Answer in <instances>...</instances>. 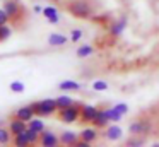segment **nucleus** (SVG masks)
Segmentation results:
<instances>
[{"mask_svg": "<svg viewBox=\"0 0 159 147\" xmlns=\"http://www.w3.org/2000/svg\"><path fill=\"white\" fill-rule=\"evenodd\" d=\"M94 53V48L91 44H82V46L77 48V57L79 58H87Z\"/></svg>", "mask_w": 159, "mask_h": 147, "instance_id": "6ab92c4d", "label": "nucleus"}, {"mask_svg": "<svg viewBox=\"0 0 159 147\" xmlns=\"http://www.w3.org/2000/svg\"><path fill=\"white\" fill-rule=\"evenodd\" d=\"M77 140H79V135H77L74 130H65V132H62V135H60V142H62L63 145H75Z\"/></svg>", "mask_w": 159, "mask_h": 147, "instance_id": "1a4fd4ad", "label": "nucleus"}, {"mask_svg": "<svg viewBox=\"0 0 159 147\" xmlns=\"http://www.w3.org/2000/svg\"><path fill=\"white\" fill-rule=\"evenodd\" d=\"M80 38H82V31L80 29H74L72 33H70V41H74V43H77Z\"/></svg>", "mask_w": 159, "mask_h": 147, "instance_id": "cd10ccee", "label": "nucleus"}, {"mask_svg": "<svg viewBox=\"0 0 159 147\" xmlns=\"http://www.w3.org/2000/svg\"><path fill=\"white\" fill-rule=\"evenodd\" d=\"M11 130L9 128H2L0 126V144H9L11 142Z\"/></svg>", "mask_w": 159, "mask_h": 147, "instance_id": "b1692460", "label": "nucleus"}, {"mask_svg": "<svg viewBox=\"0 0 159 147\" xmlns=\"http://www.w3.org/2000/svg\"><path fill=\"white\" fill-rule=\"evenodd\" d=\"M98 111H99V109H98L96 106H93V104H84L82 109H80V120H82V122H93V120L96 118Z\"/></svg>", "mask_w": 159, "mask_h": 147, "instance_id": "423d86ee", "label": "nucleus"}, {"mask_svg": "<svg viewBox=\"0 0 159 147\" xmlns=\"http://www.w3.org/2000/svg\"><path fill=\"white\" fill-rule=\"evenodd\" d=\"M149 130H151V123L145 122V120H137V122L130 123L132 135H142V133L149 132Z\"/></svg>", "mask_w": 159, "mask_h": 147, "instance_id": "39448f33", "label": "nucleus"}, {"mask_svg": "<svg viewBox=\"0 0 159 147\" xmlns=\"http://www.w3.org/2000/svg\"><path fill=\"white\" fill-rule=\"evenodd\" d=\"M34 108H33L31 104L29 106H22V108H19L17 111H16V118H19V120H22V122H26L28 123L29 120H33L34 118Z\"/></svg>", "mask_w": 159, "mask_h": 147, "instance_id": "0eeeda50", "label": "nucleus"}, {"mask_svg": "<svg viewBox=\"0 0 159 147\" xmlns=\"http://www.w3.org/2000/svg\"><path fill=\"white\" fill-rule=\"evenodd\" d=\"M98 126H89V128H84L82 132H80V139L82 140H87V142L93 144L94 140L98 139Z\"/></svg>", "mask_w": 159, "mask_h": 147, "instance_id": "2eb2a0df", "label": "nucleus"}, {"mask_svg": "<svg viewBox=\"0 0 159 147\" xmlns=\"http://www.w3.org/2000/svg\"><path fill=\"white\" fill-rule=\"evenodd\" d=\"M34 12L36 14H43V7L41 5H34Z\"/></svg>", "mask_w": 159, "mask_h": 147, "instance_id": "7c9ffc66", "label": "nucleus"}, {"mask_svg": "<svg viewBox=\"0 0 159 147\" xmlns=\"http://www.w3.org/2000/svg\"><path fill=\"white\" fill-rule=\"evenodd\" d=\"M125 27H127V19H125V17H121V19L115 21V22L111 24L110 34H111V36H120V34L125 31Z\"/></svg>", "mask_w": 159, "mask_h": 147, "instance_id": "f8f14e48", "label": "nucleus"}, {"mask_svg": "<svg viewBox=\"0 0 159 147\" xmlns=\"http://www.w3.org/2000/svg\"><path fill=\"white\" fill-rule=\"evenodd\" d=\"M9 19H11V17H9V14L5 12L4 9H0V26H2V24H7Z\"/></svg>", "mask_w": 159, "mask_h": 147, "instance_id": "c85d7f7f", "label": "nucleus"}, {"mask_svg": "<svg viewBox=\"0 0 159 147\" xmlns=\"http://www.w3.org/2000/svg\"><path fill=\"white\" fill-rule=\"evenodd\" d=\"M104 135H106L108 140H111V142H116V140L121 139V135H123V130H121L118 125H111V126H108V128H106Z\"/></svg>", "mask_w": 159, "mask_h": 147, "instance_id": "9b49d317", "label": "nucleus"}, {"mask_svg": "<svg viewBox=\"0 0 159 147\" xmlns=\"http://www.w3.org/2000/svg\"><path fill=\"white\" fill-rule=\"evenodd\" d=\"M11 91L12 92H24V89H26V85H24V82H21V80H14V82H11Z\"/></svg>", "mask_w": 159, "mask_h": 147, "instance_id": "a878e982", "label": "nucleus"}, {"mask_svg": "<svg viewBox=\"0 0 159 147\" xmlns=\"http://www.w3.org/2000/svg\"><path fill=\"white\" fill-rule=\"evenodd\" d=\"M58 142H60V139L53 132H45V130H43V132L39 133V144H41V145L55 147V145H58Z\"/></svg>", "mask_w": 159, "mask_h": 147, "instance_id": "20e7f679", "label": "nucleus"}, {"mask_svg": "<svg viewBox=\"0 0 159 147\" xmlns=\"http://www.w3.org/2000/svg\"><path fill=\"white\" fill-rule=\"evenodd\" d=\"M142 142H144L142 139H139V140H130V145H135V147H139V145H142Z\"/></svg>", "mask_w": 159, "mask_h": 147, "instance_id": "c756f323", "label": "nucleus"}, {"mask_svg": "<svg viewBox=\"0 0 159 147\" xmlns=\"http://www.w3.org/2000/svg\"><path fill=\"white\" fill-rule=\"evenodd\" d=\"M14 144H16V145H19V147L29 145V139H28L26 130H24V132H21V133H16V135H14Z\"/></svg>", "mask_w": 159, "mask_h": 147, "instance_id": "a211bd4d", "label": "nucleus"}, {"mask_svg": "<svg viewBox=\"0 0 159 147\" xmlns=\"http://www.w3.org/2000/svg\"><path fill=\"white\" fill-rule=\"evenodd\" d=\"M69 10L74 17L77 19H87L93 16V7L86 2V0H74L69 5Z\"/></svg>", "mask_w": 159, "mask_h": 147, "instance_id": "f257e3e1", "label": "nucleus"}, {"mask_svg": "<svg viewBox=\"0 0 159 147\" xmlns=\"http://www.w3.org/2000/svg\"><path fill=\"white\" fill-rule=\"evenodd\" d=\"M4 10L9 14L11 19H14V17H17L19 14H21V5H19L16 0H7V2L4 3Z\"/></svg>", "mask_w": 159, "mask_h": 147, "instance_id": "9d476101", "label": "nucleus"}, {"mask_svg": "<svg viewBox=\"0 0 159 147\" xmlns=\"http://www.w3.org/2000/svg\"><path fill=\"white\" fill-rule=\"evenodd\" d=\"M108 122H110V116H108V111H106V109H101V111H98L96 118L93 120L94 126H98V128H99V126H106Z\"/></svg>", "mask_w": 159, "mask_h": 147, "instance_id": "dca6fc26", "label": "nucleus"}, {"mask_svg": "<svg viewBox=\"0 0 159 147\" xmlns=\"http://www.w3.org/2000/svg\"><path fill=\"white\" fill-rule=\"evenodd\" d=\"M26 133H28L29 144H36V142H39V132H36L34 128L28 126V128H26Z\"/></svg>", "mask_w": 159, "mask_h": 147, "instance_id": "5701e85b", "label": "nucleus"}, {"mask_svg": "<svg viewBox=\"0 0 159 147\" xmlns=\"http://www.w3.org/2000/svg\"><path fill=\"white\" fill-rule=\"evenodd\" d=\"M26 128H28V123H26V122H22V120H19V118H14L11 123H9V130H11V133H12V135L24 132Z\"/></svg>", "mask_w": 159, "mask_h": 147, "instance_id": "ddd939ff", "label": "nucleus"}, {"mask_svg": "<svg viewBox=\"0 0 159 147\" xmlns=\"http://www.w3.org/2000/svg\"><path fill=\"white\" fill-rule=\"evenodd\" d=\"M67 41H69V38L63 36V34H60V33H52L48 36V44L50 46H63Z\"/></svg>", "mask_w": 159, "mask_h": 147, "instance_id": "4468645a", "label": "nucleus"}, {"mask_svg": "<svg viewBox=\"0 0 159 147\" xmlns=\"http://www.w3.org/2000/svg\"><path fill=\"white\" fill-rule=\"evenodd\" d=\"M93 89H94V91H106V89H108V82H104V80H94L93 82Z\"/></svg>", "mask_w": 159, "mask_h": 147, "instance_id": "bb28decb", "label": "nucleus"}, {"mask_svg": "<svg viewBox=\"0 0 159 147\" xmlns=\"http://www.w3.org/2000/svg\"><path fill=\"white\" fill-rule=\"evenodd\" d=\"M11 36H12V29L7 24H2V26H0V41L7 39V38H11Z\"/></svg>", "mask_w": 159, "mask_h": 147, "instance_id": "393cba45", "label": "nucleus"}, {"mask_svg": "<svg viewBox=\"0 0 159 147\" xmlns=\"http://www.w3.org/2000/svg\"><path fill=\"white\" fill-rule=\"evenodd\" d=\"M106 111H108V116H110V122H120V120L125 116L123 113H120L115 106H113V108H110V109H106Z\"/></svg>", "mask_w": 159, "mask_h": 147, "instance_id": "4be33fe9", "label": "nucleus"}, {"mask_svg": "<svg viewBox=\"0 0 159 147\" xmlns=\"http://www.w3.org/2000/svg\"><path fill=\"white\" fill-rule=\"evenodd\" d=\"M43 16L48 19L50 24H58V21H60L58 9H57L55 5H46V7H43Z\"/></svg>", "mask_w": 159, "mask_h": 147, "instance_id": "6e6552de", "label": "nucleus"}, {"mask_svg": "<svg viewBox=\"0 0 159 147\" xmlns=\"http://www.w3.org/2000/svg\"><path fill=\"white\" fill-rule=\"evenodd\" d=\"M33 108H34V113L39 116H50L57 111V101L55 99H41V101L33 103Z\"/></svg>", "mask_w": 159, "mask_h": 147, "instance_id": "f03ea898", "label": "nucleus"}, {"mask_svg": "<svg viewBox=\"0 0 159 147\" xmlns=\"http://www.w3.org/2000/svg\"><path fill=\"white\" fill-rule=\"evenodd\" d=\"M58 116L63 123H75L77 118H80V108L79 106H67L63 109H58Z\"/></svg>", "mask_w": 159, "mask_h": 147, "instance_id": "7ed1b4c3", "label": "nucleus"}, {"mask_svg": "<svg viewBox=\"0 0 159 147\" xmlns=\"http://www.w3.org/2000/svg\"><path fill=\"white\" fill-rule=\"evenodd\" d=\"M58 89H62V91H79L80 84H77L74 80H63L58 84Z\"/></svg>", "mask_w": 159, "mask_h": 147, "instance_id": "aec40b11", "label": "nucleus"}, {"mask_svg": "<svg viewBox=\"0 0 159 147\" xmlns=\"http://www.w3.org/2000/svg\"><path fill=\"white\" fill-rule=\"evenodd\" d=\"M28 126L34 128L36 132H39V133H41L43 130H45V123H43V120H39V118H33V120H29V122H28Z\"/></svg>", "mask_w": 159, "mask_h": 147, "instance_id": "412c9836", "label": "nucleus"}, {"mask_svg": "<svg viewBox=\"0 0 159 147\" xmlns=\"http://www.w3.org/2000/svg\"><path fill=\"white\" fill-rule=\"evenodd\" d=\"M55 101H57V108L58 109H63V108H67V106L74 104V99L70 98V96H58V98H55Z\"/></svg>", "mask_w": 159, "mask_h": 147, "instance_id": "f3484780", "label": "nucleus"}]
</instances>
